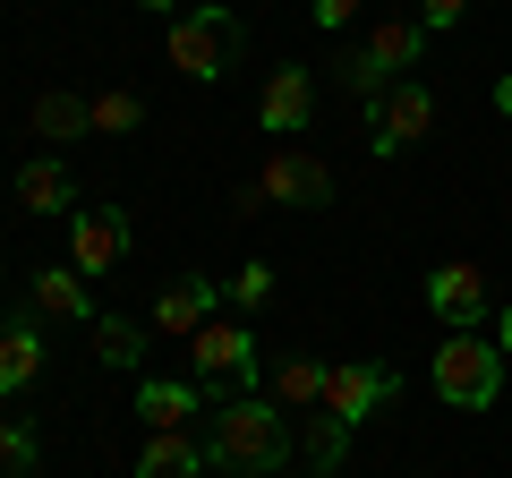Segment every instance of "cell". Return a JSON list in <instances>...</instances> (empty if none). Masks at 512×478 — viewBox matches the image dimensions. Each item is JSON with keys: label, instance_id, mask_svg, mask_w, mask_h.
Instances as JSON below:
<instances>
[{"label": "cell", "instance_id": "1", "mask_svg": "<svg viewBox=\"0 0 512 478\" xmlns=\"http://www.w3.org/2000/svg\"><path fill=\"white\" fill-rule=\"evenodd\" d=\"M205 461L222 478H274L291 461V419L282 402H256V393H231L214 402V427H205Z\"/></svg>", "mask_w": 512, "mask_h": 478}, {"label": "cell", "instance_id": "2", "mask_svg": "<svg viewBox=\"0 0 512 478\" xmlns=\"http://www.w3.org/2000/svg\"><path fill=\"white\" fill-rule=\"evenodd\" d=\"M427 385H436L444 410H495V393H504V350L487 333H453L427 359Z\"/></svg>", "mask_w": 512, "mask_h": 478}, {"label": "cell", "instance_id": "3", "mask_svg": "<svg viewBox=\"0 0 512 478\" xmlns=\"http://www.w3.org/2000/svg\"><path fill=\"white\" fill-rule=\"evenodd\" d=\"M427 60V26L419 18H384L376 35L359 43V52L342 60V86H350V103H384V86H402V69H419Z\"/></svg>", "mask_w": 512, "mask_h": 478}, {"label": "cell", "instance_id": "4", "mask_svg": "<svg viewBox=\"0 0 512 478\" xmlns=\"http://www.w3.org/2000/svg\"><path fill=\"white\" fill-rule=\"evenodd\" d=\"M239 60V18L222 9V0H205V9H180L171 18V69L188 77V86H222Z\"/></svg>", "mask_w": 512, "mask_h": 478}, {"label": "cell", "instance_id": "5", "mask_svg": "<svg viewBox=\"0 0 512 478\" xmlns=\"http://www.w3.org/2000/svg\"><path fill=\"white\" fill-rule=\"evenodd\" d=\"M188 368H197V385L214 393V402H231V393H248L256 385V368H265V359H256V333L248 325H197L188 333Z\"/></svg>", "mask_w": 512, "mask_h": 478}, {"label": "cell", "instance_id": "6", "mask_svg": "<svg viewBox=\"0 0 512 478\" xmlns=\"http://www.w3.org/2000/svg\"><path fill=\"white\" fill-rule=\"evenodd\" d=\"M256 205H333V171L316 154H299V146H274L265 171L239 188V214H256Z\"/></svg>", "mask_w": 512, "mask_h": 478}, {"label": "cell", "instance_id": "7", "mask_svg": "<svg viewBox=\"0 0 512 478\" xmlns=\"http://www.w3.org/2000/svg\"><path fill=\"white\" fill-rule=\"evenodd\" d=\"M393 393H402V376H393V368H367V359H333V368H325V402H316V419H333V427L350 436V427L376 419Z\"/></svg>", "mask_w": 512, "mask_h": 478}, {"label": "cell", "instance_id": "8", "mask_svg": "<svg viewBox=\"0 0 512 478\" xmlns=\"http://www.w3.org/2000/svg\"><path fill=\"white\" fill-rule=\"evenodd\" d=\"M436 129V94L419 86V77H402V86H384V103H367V154H410L419 137Z\"/></svg>", "mask_w": 512, "mask_h": 478}, {"label": "cell", "instance_id": "9", "mask_svg": "<svg viewBox=\"0 0 512 478\" xmlns=\"http://www.w3.org/2000/svg\"><path fill=\"white\" fill-rule=\"evenodd\" d=\"M308 111H316V69H274L265 77V94H256V129L265 137H282V146H291V137H308Z\"/></svg>", "mask_w": 512, "mask_h": 478}, {"label": "cell", "instance_id": "10", "mask_svg": "<svg viewBox=\"0 0 512 478\" xmlns=\"http://www.w3.org/2000/svg\"><path fill=\"white\" fill-rule=\"evenodd\" d=\"M128 257V214L120 205H77L69 214V265L77 274H111Z\"/></svg>", "mask_w": 512, "mask_h": 478}, {"label": "cell", "instance_id": "11", "mask_svg": "<svg viewBox=\"0 0 512 478\" xmlns=\"http://www.w3.org/2000/svg\"><path fill=\"white\" fill-rule=\"evenodd\" d=\"M427 308L453 333H478V316H487V274H478V265H436V274H427Z\"/></svg>", "mask_w": 512, "mask_h": 478}, {"label": "cell", "instance_id": "12", "mask_svg": "<svg viewBox=\"0 0 512 478\" xmlns=\"http://www.w3.org/2000/svg\"><path fill=\"white\" fill-rule=\"evenodd\" d=\"M214 308H222V282H205V274H180L163 299H154V333H163V342H188L197 325H214Z\"/></svg>", "mask_w": 512, "mask_h": 478}, {"label": "cell", "instance_id": "13", "mask_svg": "<svg viewBox=\"0 0 512 478\" xmlns=\"http://www.w3.org/2000/svg\"><path fill=\"white\" fill-rule=\"evenodd\" d=\"M26 299H35V316L94 325V316H86V274H77V265H35V274H26Z\"/></svg>", "mask_w": 512, "mask_h": 478}, {"label": "cell", "instance_id": "14", "mask_svg": "<svg viewBox=\"0 0 512 478\" xmlns=\"http://www.w3.org/2000/svg\"><path fill=\"white\" fill-rule=\"evenodd\" d=\"M18 205H26V214H77V171L60 163V154L18 163Z\"/></svg>", "mask_w": 512, "mask_h": 478}, {"label": "cell", "instance_id": "15", "mask_svg": "<svg viewBox=\"0 0 512 478\" xmlns=\"http://www.w3.org/2000/svg\"><path fill=\"white\" fill-rule=\"evenodd\" d=\"M205 410V385H137V419H146V436H188V419Z\"/></svg>", "mask_w": 512, "mask_h": 478}, {"label": "cell", "instance_id": "16", "mask_svg": "<svg viewBox=\"0 0 512 478\" xmlns=\"http://www.w3.org/2000/svg\"><path fill=\"white\" fill-rule=\"evenodd\" d=\"M214 461H205V436H146V453H137V470L128 478H205Z\"/></svg>", "mask_w": 512, "mask_h": 478}, {"label": "cell", "instance_id": "17", "mask_svg": "<svg viewBox=\"0 0 512 478\" xmlns=\"http://www.w3.org/2000/svg\"><path fill=\"white\" fill-rule=\"evenodd\" d=\"M35 376H43V333L35 325H0V402L26 393Z\"/></svg>", "mask_w": 512, "mask_h": 478}, {"label": "cell", "instance_id": "18", "mask_svg": "<svg viewBox=\"0 0 512 478\" xmlns=\"http://www.w3.org/2000/svg\"><path fill=\"white\" fill-rule=\"evenodd\" d=\"M35 137H94L86 94H35Z\"/></svg>", "mask_w": 512, "mask_h": 478}, {"label": "cell", "instance_id": "19", "mask_svg": "<svg viewBox=\"0 0 512 478\" xmlns=\"http://www.w3.org/2000/svg\"><path fill=\"white\" fill-rule=\"evenodd\" d=\"M274 402L282 410H316L325 402V359H282L274 368Z\"/></svg>", "mask_w": 512, "mask_h": 478}, {"label": "cell", "instance_id": "20", "mask_svg": "<svg viewBox=\"0 0 512 478\" xmlns=\"http://www.w3.org/2000/svg\"><path fill=\"white\" fill-rule=\"evenodd\" d=\"M94 359L103 368H137L146 359V333L128 325V316H94Z\"/></svg>", "mask_w": 512, "mask_h": 478}, {"label": "cell", "instance_id": "21", "mask_svg": "<svg viewBox=\"0 0 512 478\" xmlns=\"http://www.w3.org/2000/svg\"><path fill=\"white\" fill-rule=\"evenodd\" d=\"M128 129H146V103L128 86H103L94 94V137H128Z\"/></svg>", "mask_w": 512, "mask_h": 478}, {"label": "cell", "instance_id": "22", "mask_svg": "<svg viewBox=\"0 0 512 478\" xmlns=\"http://www.w3.org/2000/svg\"><path fill=\"white\" fill-rule=\"evenodd\" d=\"M35 461H43L35 427H26V419H0V478H35Z\"/></svg>", "mask_w": 512, "mask_h": 478}, {"label": "cell", "instance_id": "23", "mask_svg": "<svg viewBox=\"0 0 512 478\" xmlns=\"http://www.w3.org/2000/svg\"><path fill=\"white\" fill-rule=\"evenodd\" d=\"M222 299H231V308H265V299H274V265H265V257L239 265V274L222 282Z\"/></svg>", "mask_w": 512, "mask_h": 478}, {"label": "cell", "instance_id": "24", "mask_svg": "<svg viewBox=\"0 0 512 478\" xmlns=\"http://www.w3.org/2000/svg\"><path fill=\"white\" fill-rule=\"evenodd\" d=\"M308 461H316V470H333V461H342V427H333V419L308 427Z\"/></svg>", "mask_w": 512, "mask_h": 478}, {"label": "cell", "instance_id": "25", "mask_svg": "<svg viewBox=\"0 0 512 478\" xmlns=\"http://www.w3.org/2000/svg\"><path fill=\"white\" fill-rule=\"evenodd\" d=\"M461 9H470V0H419V26L444 35V26H461Z\"/></svg>", "mask_w": 512, "mask_h": 478}, {"label": "cell", "instance_id": "26", "mask_svg": "<svg viewBox=\"0 0 512 478\" xmlns=\"http://www.w3.org/2000/svg\"><path fill=\"white\" fill-rule=\"evenodd\" d=\"M350 18H359V0H316V26H325V35H342Z\"/></svg>", "mask_w": 512, "mask_h": 478}, {"label": "cell", "instance_id": "27", "mask_svg": "<svg viewBox=\"0 0 512 478\" xmlns=\"http://www.w3.org/2000/svg\"><path fill=\"white\" fill-rule=\"evenodd\" d=\"M137 9H146V18H180V0H137Z\"/></svg>", "mask_w": 512, "mask_h": 478}, {"label": "cell", "instance_id": "28", "mask_svg": "<svg viewBox=\"0 0 512 478\" xmlns=\"http://www.w3.org/2000/svg\"><path fill=\"white\" fill-rule=\"evenodd\" d=\"M495 350H504V359H512V308H504V325H495Z\"/></svg>", "mask_w": 512, "mask_h": 478}, {"label": "cell", "instance_id": "29", "mask_svg": "<svg viewBox=\"0 0 512 478\" xmlns=\"http://www.w3.org/2000/svg\"><path fill=\"white\" fill-rule=\"evenodd\" d=\"M495 111H504V120H512V77H504V86H495Z\"/></svg>", "mask_w": 512, "mask_h": 478}]
</instances>
